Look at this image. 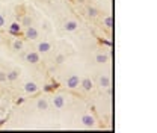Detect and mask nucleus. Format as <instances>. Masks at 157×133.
<instances>
[{
	"instance_id": "obj_1",
	"label": "nucleus",
	"mask_w": 157,
	"mask_h": 133,
	"mask_svg": "<svg viewBox=\"0 0 157 133\" xmlns=\"http://www.w3.org/2000/svg\"><path fill=\"white\" fill-rule=\"evenodd\" d=\"M82 124L85 126V127H94V124H95V118L92 116V115L86 114L82 116Z\"/></svg>"
},
{
	"instance_id": "obj_2",
	"label": "nucleus",
	"mask_w": 157,
	"mask_h": 133,
	"mask_svg": "<svg viewBox=\"0 0 157 133\" xmlns=\"http://www.w3.org/2000/svg\"><path fill=\"white\" fill-rule=\"evenodd\" d=\"M78 85H80V79H78V76L73 74V76L68 77V80H67V86H68L70 89H74V88H77Z\"/></svg>"
},
{
	"instance_id": "obj_3",
	"label": "nucleus",
	"mask_w": 157,
	"mask_h": 133,
	"mask_svg": "<svg viewBox=\"0 0 157 133\" xmlns=\"http://www.w3.org/2000/svg\"><path fill=\"white\" fill-rule=\"evenodd\" d=\"M24 91H26L27 94H35V92L38 91V85H36L35 82H27V83L24 85Z\"/></svg>"
},
{
	"instance_id": "obj_4",
	"label": "nucleus",
	"mask_w": 157,
	"mask_h": 133,
	"mask_svg": "<svg viewBox=\"0 0 157 133\" xmlns=\"http://www.w3.org/2000/svg\"><path fill=\"white\" fill-rule=\"evenodd\" d=\"M24 57H26V61L30 62V64H38L39 62V53H36V52H30V53H27Z\"/></svg>"
},
{
	"instance_id": "obj_5",
	"label": "nucleus",
	"mask_w": 157,
	"mask_h": 133,
	"mask_svg": "<svg viewBox=\"0 0 157 133\" xmlns=\"http://www.w3.org/2000/svg\"><path fill=\"white\" fill-rule=\"evenodd\" d=\"M65 30L67 32H74V30H77V27H78V23L77 21H74V20H70V21H67L65 23Z\"/></svg>"
},
{
	"instance_id": "obj_6",
	"label": "nucleus",
	"mask_w": 157,
	"mask_h": 133,
	"mask_svg": "<svg viewBox=\"0 0 157 133\" xmlns=\"http://www.w3.org/2000/svg\"><path fill=\"white\" fill-rule=\"evenodd\" d=\"M26 37L29 39H36L38 38V30H36L33 26H29L27 30H26Z\"/></svg>"
},
{
	"instance_id": "obj_7",
	"label": "nucleus",
	"mask_w": 157,
	"mask_h": 133,
	"mask_svg": "<svg viewBox=\"0 0 157 133\" xmlns=\"http://www.w3.org/2000/svg\"><path fill=\"white\" fill-rule=\"evenodd\" d=\"M63 104H65V98H63L62 95H56V97L53 98V106H55V108L60 109V108H63Z\"/></svg>"
},
{
	"instance_id": "obj_8",
	"label": "nucleus",
	"mask_w": 157,
	"mask_h": 133,
	"mask_svg": "<svg viewBox=\"0 0 157 133\" xmlns=\"http://www.w3.org/2000/svg\"><path fill=\"white\" fill-rule=\"evenodd\" d=\"M50 49H52V45H50V42H47V41H42V42H39L38 44V52L39 53H47Z\"/></svg>"
},
{
	"instance_id": "obj_9",
	"label": "nucleus",
	"mask_w": 157,
	"mask_h": 133,
	"mask_svg": "<svg viewBox=\"0 0 157 133\" xmlns=\"http://www.w3.org/2000/svg\"><path fill=\"white\" fill-rule=\"evenodd\" d=\"M80 86H82L85 91H91V89H92V80H91V79H83V80L80 82Z\"/></svg>"
},
{
	"instance_id": "obj_10",
	"label": "nucleus",
	"mask_w": 157,
	"mask_h": 133,
	"mask_svg": "<svg viewBox=\"0 0 157 133\" xmlns=\"http://www.w3.org/2000/svg\"><path fill=\"white\" fill-rule=\"evenodd\" d=\"M20 30H21V26H20L18 23H12V24L9 26V33H11V35H15V37H17L20 33Z\"/></svg>"
},
{
	"instance_id": "obj_11",
	"label": "nucleus",
	"mask_w": 157,
	"mask_h": 133,
	"mask_svg": "<svg viewBox=\"0 0 157 133\" xmlns=\"http://www.w3.org/2000/svg\"><path fill=\"white\" fill-rule=\"evenodd\" d=\"M36 108H38V111H47V109H48L47 100H45V98H39L38 101H36Z\"/></svg>"
},
{
	"instance_id": "obj_12",
	"label": "nucleus",
	"mask_w": 157,
	"mask_h": 133,
	"mask_svg": "<svg viewBox=\"0 0 157 133\" xmlns=\"http://www.w3.org/2000/svg\"><path fill=\"white\" fill-rule=\"evenodd\" d=\"M20 73L17 71V70H14V71H11V73H8L6 74V77H8V80H11V82H15L17 79H18Z\"/></svg>"
},
{
	"instance_id": "obj_13",
	"label": "nucleus",
	"mask_w": 157,
	"mask_h": 133,
	"mask_svg": "<svg viewBox=\"0 0 157 133\" xmlns=\"http://www.w3.org/2000/svg\"><path fill=\"white\" fill-rule=\"evenodd\" d=\"M100 85H101L103 88H109V86H110V79L107 76H103L100 79Z\"/></svg>"
},
{
	"instance_id": "obj_14",
	"label": "nucleus",
	"mask_w": 157,
	"mask_h": 133,
	"mask_svg": "<svg viewBox=\"0 0 157 133\" xmlns=\"http://www.w3.org/2000/svg\"><path fill=\"white\" fill-rule=\"evenodd\" d=\"M12 47H14V50L20 52V50L23 49V42H21L20 39H15V41H14V44H12Z\"/></svg>"
},
{
	"instance_id": "obj_15",
	"label": "nucleus",
	"mask_w": 157,
	"mask_h": 133,
	"mask_svg": "<svg viewBox=\"0 0 157 133\" xmlns=\"http://www.w3.org/2000/svg\"><path fill=\"white\" fill-rule=\"evenodd\" d=\"M95 61H97L98 64H106V62H107V56H106V55H97Z\"/></svg>"
},
{
	"instance_id": "obj_16",
	"label": "nucleus",
	"mask_w": 157,
	"mask_h": 133,
	"mask_svg": "<svg viewBox=\"0 0 157 133\" xmlns=\"http://www.w3.org/2000/svg\"><path fill=\"white\" fill-rule=\"evenodd\" d=\"M112 24H113L112 17H106V18H104V26H106L107 29H110V27H112Z\"/></svg>"
},
{
	"instance_id": "obj_17",
	"label": "nucleus",
	"mask_w": 157,
	"mask_h": 133,
	"mask_svg": "<svg viewBox=\"0 0 157 133\" xmlns=\"http://www.w3.org/2000/svg\"><path fill=\"white\" fill-rule=\"evenodd\" d=\"M88 14H89V17H97L98 11L95 8H89V9H88Z\"/></svg>"
},
{
	"instance_id": "obj_18",
	"label": "nucleus",
	"mask_w": 157,
	"mask_h": 133,
	"mask_svg": "<svg viewBox=\"0 0 157 133\" xmlns=\"http://www.w3.org/2000/svg\"><path fill=\"white\" fill-rule=\"evenodd\" d=\"M55 88H58V85H56V83H50V85H45V86H44V91H52V89H55Z\"/></svg>"
},
{
	"instance_id": "obj_19",
	"label": "nucleus",
	"mask_w": 157,
	"mask_h": 133,
	"mask_svg": "<svg viewBox=\"0 0 157 133\" xmlns=\"http://www.w3.org/2000/svg\"><path fill=\"white\" fill-rule=\"evenodd\" d=\"M23 24L29 27V26H32V20L29 18V17H24V18H23Z\"/></svg>"
},
{
	"instance_id": "obj_20",
	"label": "nucleus",
	"mask_w": 157,
	"mask_h": 133,
	"mask_svg": "<svg viewBox=\"0 0 157 133\" xmlns=\"http://www.w3.org/2000/svg\"><path fill=\"white\" fill-rule=\"evenodd\" d=\"M6 80H8L6 73H5V71H0V83H3V82H6Z\"/></svg>"
},
{
	"instance_id": "obj_21",
	"label": "nucleus",
	"mask_w": 157,
	"mask_h": 133,
	"mask_svg": "<svg viewBox=\"0 0 157 133\" xmlns=\"http://www.w3.org/2000/svg\"><path fill=\"white\" fill-rule=\"evenodd\" d=\"M63 61H65V56L63 55H58V57H56V64H63Z\"/></svg>"
},
{
	"instance_id": "obj_22",
	"label": "nucleus",
	"mask_w": 157,
	"mask_h": 133,
	"mask_svg": "<svg viewBox=\"0 0 157 133\" xmlns=\"http://www.w3.org/2000/svg\"><path fill=\"white\" fill-rule=\"evenodd\" d=\"M3 26H5V17L0 14V27H3Z\"/></svg>"
},
{
	"instance_id": "obj_23",
	"label": "nucleus",
	"mask_w": 157,
	"mask_h": 133,
	"mask_svg": "<svg viewBox=\"0 0 157 133\" xmlns=\"http://www.w3.org/2000/svg\"><path fill=\"white\" fill-rule=\"evenodd\" d=\"M23 101H24V98H18V100H17V104H23Z\"/></svg>"
}]
</instances>
